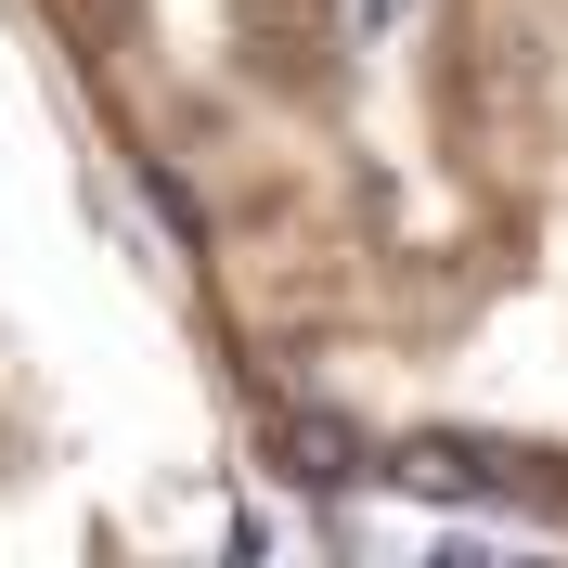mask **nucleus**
<instances>
[{"label": "nucleus", "mask_w": 568, "mask_h": 568, "mask_svg": "<svg viewBox=\"0 0 568 568\" xmlns=\"http://www.w3.org/2000/svg\"><path fill=\"white\" fill-rule=\"evenodd\" d=\"M272 453H284V478H297V491H349L362 465H375L349 414H284V426H272Z\"/></svg>", "instance_id": "f257e3e1"}, {"label": "nucleus", "mask_w": 568, "mask_h": 568, "mask_svg": "<svg viewBox=\"0 0 568 568\" xmlns=\"http://www.w3.org/2000/svg\"><path fill=\"white\" fill-rule=\"evenodd\" d=\"M400 478H414V491H465V504L504 491V465L478 453V439H414V453H400Z\"/></svg>", "instance_id": "f03ea898"}]
</instances>
